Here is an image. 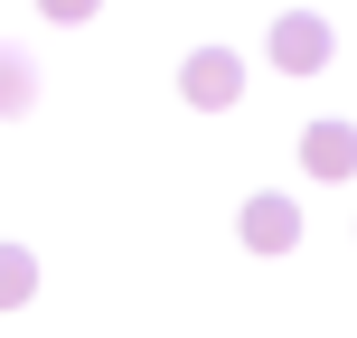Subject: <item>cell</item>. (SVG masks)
<instances>
[{"mask_svg":"<svg viewBox=\"0 0 357 338\" xmlns=\"http://www.w3.org/2000/svg\"><path fill=\"white\" fill-rule=\"evenodd\" d=\"M301 169L320 178V188H348L357 178V123H339V113H320V123H301Z\"/></svg>","mask_w":357,"mask_h":338,"instance_id":"277c9868","label":"cell"},{"mask_svg":"<svg viewBox=\"0 0 357 338\" xmlns=\"http://www.w3.org/2000/svg\"><path fill=\"white\" fill-rule=\"evenodd\" d=\"M235 235H245V254H291L301 245V197L291 188H254L235 207Z\"/></svg>","mask_w":357,"mask_h":338,"instance_id":"3957f363","label":"cell"},{"mask_svg":"<svg viewBox=\"0 0 357 338\" xmlns=\"http://www.w3.org/2000/svg\"><path fill=\"white\" fill-rule=\"evenodd\" d=\"M29 104H38V56L0 38V123H19V113H29Z\"/></svg>","mask_w":357,"mask_h":338,"instance_id":"5b68a950","label":"cell"},{"mask_svg":"<svg viewBox=\"0 0 357 338\" xmlns=\"http://www.w3.org/2000/svg\"><path fill=\"white\" fill-rule=\"evenodd\" d=\"M264 56H273V75H320L329 56H339V29H329L320 10H282L264 29Z\"/></svg>","mask_w":357,"mask_h":338,"instance_id":"6da1fadb","label":"cell"},{"mask_svg":"<svg viewBox=\"0 0 357 338\" xmlns=\"http://www.w3.org/2000/svg\"><path fill=\"white\" fill-rule=\"evenodd\" d=\"M29 301H38V254L0 245V310H29Z\"/></svg>","mask_w":357,"mask_h":338,"instance_id":"8992f818","label":"cell"},{"mask_svg":"<svg viewBox=\"0 0 357 338\" xmlns=\"http://www.w3.org/2000/svg\"><path fill=\"white\" fill-rule=\"evenodd\" d=\"M178 94H188L197 113H235L245 104V56L235 47H188L178 56Z\"/></svg>","mask_w":357,"mask_h":338,"instance_id":"7a4b0ae2","label":"cell"},{"mask_svg":"<svg viewBox=\"0 0 357 338\" xmlns=\"http://www.w3.org/2000/svg\"><path fill=\"white\" fill-rule=\"evenodd\" d=\"M94 10H104V0H38V19H56V29H85Z\"/></svg>","mask_w":357,"mask_h":338,"instance_id":"52a82bcc","label":"cell"}]
</instances>
